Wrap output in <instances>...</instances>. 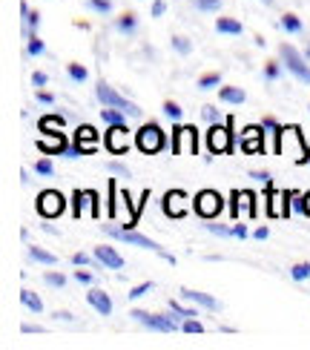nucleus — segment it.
Returning a JSON list of instances; mask_svg holds the SVG:
<instances>
[{"label": "nucleus", "mask_w": 310, "mask_h": 350, "mask_svg": "<svg viewBox=\"0 0 310 350\" xmlns=\"http://www.w3.org/2000/svg\"><path fill=\"white\" fill-rule=\"evenodd\" d=\"M95 95H98V100L103 107H115V109H124L129 118H141V109L132 104V100H127L124 95H118L112 86H107V81H101L98 86H95Z\"/></svg>", "instance_id": "1"}, {"label": "nucleus", "mask_w": 310, "mask_h": 350, "mask_svg": "<svg viewBox=\"0 0 310 350\" xmlns=\"http://www.w3.org/2000/svg\"><path fill=\"white\" fill-rule=\"evenodd\" d=\"M135 144H138V150L146 152V155H155L164 150V129H161L158 124H144L138 133H135Z\"/></svg>", "instance_id": "2"}, {"label": "nucleus", "mask_w": 310, "mask_h": 350, "mask_svg": "<svg viewBox=\"0 0 310 350\" xmlns=\"http://www.w3.org/2000/svg\"><path fill=\"white\" fill-rule=\"evenodd\" d=\"M103 230H107L109 236H115V239L127 241V244H135V247H141V250H153V253H161V256H164L167 261H172V265H175V258H172L170 253H164V250H161V247H158L153 239L141 236V232H135V230H115V227H107V224H103Z\"/></svg>", "instance_id": "3"}, {"label": "nucleus", "mask_w": 310, "mask_h": 350, "mask_svg": "<svg viewBox=\"0 0 310 350\" xmlns=\"http://www.w3.org/2000/svg\"><path fill=\"white\" fill-rule=\"evenodd\" d=\"M129 316H135L141 325H146L150 330H161V333H175L181 325L175 322V313L170 310L167 316H158V313H146V310H132Z\"/></svg>", "instance_id": "4"}, {"label": "nucleus", "mask_w": 310, "mask_h": 350, "mask_svg": "<svg viewBox=\"0 0 310 350\" xmlns=\"http://www.w3.org/2000/svg\"><path fill=\"white\" fill-rule=\"evenodd\" d=\"M193 207L201 218H216L221 210H224V198H221L216 189H201V193L196 196V201H193Z\"/></svg>", "instance_id": "5"}, {"label": "nucleus", "mask_w": 310, "mask_h": 350, "mask_svg": "<svg viewBox=\"0 0 310 350\" xmlns=\"http://www.w3.org/2000/svg\"><path fill=\"white\" fill-rule=\"evenodd\" d=\"M207 147H210L213 155H227L233 150V133H230V121L221 126V124H213V129L207 133Z\"/></svg>", "instance_id": "6"}, {"label": "nucleus", "mask_w": 310, "mask_h": 350, "mask_svg": "<svg viewBox=\"0 0 310 350\" xmlns=\"http://www.w3.org/2000/svg\"><path fill=\"white\" fill-rule=\"evenodd\" d=\"M64 210H66V198L57 193V189H43L38 196V213L43 218H57Z\"/></svg>", "instance_id": "7"}, {"label": "nucleus", "mask_w": 310, "mask_h": 350, "mask_svg": "<svg viewBox=\"0 0 310 350\" xmlns=\"http://www.w3.org/2000/svg\"><path fill=\"white\" fill-rule=\"evenodd\" d=\"M172 152H198V129L196 126H175L172 129Z\"/></svg>", "instance_id": "8"}, {"label": "nucleus", "mask_w": 310, "mask_h": 350, "mask_svg": "<svg viewBox=\"0 0 310 350\" xmlns=\"http://www.w3.org/2000/svg\"><path fill=\"white\" fill-rule=\"evenodd\" d=\"M279 55H282L285 66L293 72V75H296L299 81H307V83H310V66L305 64V57H302L296 49H293L290 43H282V46H279Z\"/></svg>", "instance_id": "9"}, {"label": "nucleus", "mask_w": 310, "mask_h": 350, "mask_svg": "<svg viewBox=\"0 0 310 350\" xmlns=\"http://www.w3.org/2000/svg\"><path fill=\"white\" fill-rule=\"evenodd\" d=\"M287 144H290L293 150H296V161L305 164V161H307V155H305L302 135H299V129H296V126H282V133H279V138H276V152H285Z\"/></svg>", "instance_id": "10"}, {"label": "nucleus", "mask_w": 310, "mask_h": 350, "mask_svg": "<svg viewBox=\"0 0 310 350\" xmlns=\"http://www.w3.org/2000/svg\"><path fill=\"white\" fill-rule=\"evenodd\" d=\"M107 150L121 155L124 150H129V129L124 124H115L109 133H107Z\"/></svg>", "instance_id": "11"}, {"label": "nucleus", "mask_w": 310, "mask_h": 350, "mask_svg": "<svg viewBox=\"0 0 310 350\" xmlns=\"http://www.w3.org/2000/svg\"><path fill=\"white\" fill-rule=\"evenodd\" d=\"M184 198H187V196L181 193V189H175V193H167L164 201H161V204H164V213H167L170 218H181V215L187 213Z\"/></svg>", "instance_id": "12"}, {"label": "nucleus", "mask_w": 310, "mask_h": 350, "mask_svg": "<svg viewBox=\"0 0 310 350\" xmlns=\"http://www.w3.org/2000/svg\"><path fill=\"white\" fill-rule=\"evenodd\" d=\"M95 258L101 261L103 267H109V270H121L124 267V258L118 256L115 247H95Z\"/></svg>", "instance_id": "13"}, {"label": "nucleus", "mask_w": 310, "mask_h": 350, "mask_svg": "<svg viewBox=\"0 0 310 350\" xmlns=\"http://www.w3.org/2000/svg\"><path fill=\"white\" fill-rule=\"evenodd\" d=\"M181 296L187 299V301H193V304H198V308H207V310H218L221 304H218V299H213V296H207V293H198V290H181Z\"/></svg>", "instance_id": "14"}, {"label": "nucleus", "mask_w": 310, "mask_h": 350, "mask_svg": "<svg viewBox=\"0 0 310 350\" xmlns=\"http://www.w3.org/2000/svg\"><path fill=\"white\" fill-rule=\"evenodd\" d=\"M86 301H90L101 316H109L112 313V299L103 293V290H92V293H86Z\"/></svg>", "instance_id": "15"}, {"label": "nucleus", "mask_w": 310, "mask_h": 350, "mask_svg": "<svg viewBox=\"0 0 310 350\" xmlns=\"http://www.w3.org/2000/svg\"><path fill=\"white\" fill-rule=\"evenodd\" d=\"M261 129L259 126H247L244 133H242V147L244 150H250V152H259L261 150Z\"/></svg>", "instance_id": "16"}, {"label": "nucleus", "mask_w": 310, "mask_h": 350, "mask_svg": "<svg viewBox=\"0 0 310 350\" xmlns=\"http://www.w3.org/2000/svg\"><path fill=\"white\" fill-rule=\"evenodd\" d=\"M38 147H40V152H47V155H64L66 152V138L61 133V135H55V141H38Z\"/></svg>", "instance_id": "17"}, {"label": "nucleus", "mask_w": 310, "mask_h": 350, "mask_svg": "<svg viewBox=\"0 0 310 350\" xmlns=\"http://www.w3.org/2000/svg\"><path fill=\"white\" fill-rule=\"evenodd\" d=\"M124 118H127V112H124V109H115V107H103V109H101V121H103V124H109V126L124 124Z\"/></svg>", "instance_id": "18"}, {"label": "nucleus", "mask_w": 310, "mask_h": 350, "mask_svg": "<svg viewBox=\"0 0 310 350\" xmlns=\"http://www.w3.org/2000/svg\"><path fill=\"white\" fill-rule=\"evenodd\" d=\"M95 138H98V133H95L92 126H78V133H75V141L81 144V147L86 144V147H90V150L95 152Z\"/></svg>", "instance_id": "19"}, {"label": "nucleus", "mask_w": 310, "mask_h": 350, "mask_svg": "<svg viewBox=\"0 0 310 350\" xmlns=\"http://www.w3.org/2000/svg\"><path fill=\"white\" fill-rule=\"evenodd\" d=\"M216 29H218V32H224V35H242V23L233 21V18H218Z\"/></svg>", "instance_id": "20"}, {"label": "nucleus", "mask_w": 310, "mask_h": 350, "mask_svg": "<svg viewBox=\"0 0 310 350\" xmlns=\"http://www.w3.org/2000/svg\"><path fill=\"white\" fill-rule=\"evenodd\" d=\"M61 126H64V118H57V115H49V118L40 121V129L47 135H57V133H61Z\"/></svg>", "instance_id": "21"}, {"label": "nucleus", "mask_w": 310, "mask_h": 350, "mask_svg": "<svg viewBox=\"0 0 310 350\" xmlns=\"http://www.w3.org/2000/svg\"><path fill=\"white\" fill-rule=\"evenodd\" d=\"M21 301H23V308H29L32 313H40V310H43V301L32 293V290H23V293H21Z\"/></svg>", "instance_id": "22"}, {"label": "nucleus", "mask_w": 310, "mask_h": 350, "mask_svg": "<svg viewBox=\"0 0 310 350\" xmlns=\"http://www.w3.org/2000/svg\"><path fill=\"white\" fill-rule=\"evenodd\" d=\"M221 100H227V104H244V90L224 86V90H221Z\"/></svg>", "instance_id": "23"}, {"label": "nucleus", "mask_w": 310, "mask_h": 350, "mask_svg": "<svg viewBox=\"0 0 310 350\" xmlns=\"http://www.w3.org/2000/svg\"><path fill=\"white\" fill-rule=\"evenodd\" d=\"M29 256H32L35 261H40V265H57V256L40 250V247H29Z\"/></svg>", "instance_id": "24"}, {"label": "nucleus", "mask_w": 310, "mask_h": 350, "mask_svg": "<svg viewBox=\"0 0 310 350\" xmlns=\"http://www.w3.org/2000/svg\"><path fill=\"white\" fill-rule=\"evenodd\" d=\"M26 40H29V43H26V52H29V55H43V52H47V46H43V40H40L35 32L29 35Z\"/></svg>", "instance_id": "25"}, {"label": "nucleus", "mask_w": 310, "mask_h": 350, "mask_svg": "<svg viewBox=\"0 0 310 350\" xmlns=\"http://www.w3.org/2000/svg\"><path fill=\"white\" fill-rule=\"evenodd\" d=\"M290 275L296 282H305V279H310V265L307 261H302V265H296V267H290Z\"/></svg>", "instance_id": "26"}, {"label": "nucleus", "mask_w": 310, "mask_h": 350, "mask_svg": "<svg viewBox=\"0 0 310 350\" xmlns=\"http://www.w3.org/2000/svg\"><path fill=\"white\" fill-rule=\"evenodd\" d=\"M282 29H287V32H302V21L296 18V14H285V18H282Z\"/></svg>", "instance_id": "27"}, {"label": "nucleus", "mask_w": 310, "mask_h": 350, "mask_svg": "<svg viewBox=\"0 0 310 350\" xmlns=\"http://www.w3.org/2000/svg\"><path fill=\"white\" fill-rule=\"evenodd\" d=\"M170 310H172L175 316H179V319H196V316H198L196 310H190V308H181L179 301H170Z\"/></svg>", "instance_id": "28"}, {"label": "nucleus", "mask_w": 310, "mask_h": 350, "mask_svg": "<svg viewBox=\"0 0 310 350\" xmlns=\"http://www.w3.org/2000/svg\"><path fill=\"white\" fill-rule=\"evenodd\" d=\"M218 83H221V75L210 72V75H204V78L198 81V90H213V86H218Z\"/></svg>", "instance_id": "29"}, {"label": "nucleus", "mask_w": 310, "mask_h": 350, "mask_svg": "<svg viewBox=\"0 0 310 350\" xmlns=\"http://www.w3.org/2000/svg\"><path fill=\"white\" fill-rule=\"evenodd\" d=\"M181 112H184V109L175 104V100H167V104H164V115H167V118H172V121H179Z\"/></svg>", "instance_id": "30"}, {"label": "nucleus", "mask_w": 310, "mask_h": 350, "mask_svg": "<svg viewBox=\"0 0 310 350\" xmlns=\"http://www.w3.org/2000/svg\"><path fill=\"white\" fill-rule=\"evenodd\" d=\"M239 201H242V210H244L247 215L256 213V207H253V193H239Z\"/></svg>", "instance_id": "31"}, {"label": "nucleus", "mask_w": 310, "mask_h": 350, "mask_svg": "<svg viewBox=\"0 0 310 350\" xmlns=\"http://www.w3.org/2000/svg\"><path fill=\"white\" fill-rule=\"evenodd\" d=\"M86 75H90V72H86L81 64H69V78L72 81H86Z\"/></svg>", "instance_id": "32"}, {"label": "nucleus", "mask_w": 310, "mask_h": 350, "mask_svg": "<svg viewBox=\"0 0 310 350\" xmlns=\"http://www.w3.org/2000/svg\"><path fill=\"white\" fill-rule=\"evenodd\" d=\"M64 155H66V158H81V155H92V150H90V147H81V144H75V147H66Z\"/></svg>", "instance_id": "33"}, {"label": "nucleus", "mask_w": 310, "mask_h": 350, "mask_svg": "<svg viewBox=\"0 0 310 350\" xmlns=\"http://www.w3.org/2000/svg\"><path fill=\"white\" fill-rule=\"evenodd\" d=\"M153 290V282H144V284H138V287H132L129 290V299H141V296H146Z\"/></svg>", "instance_id": "34"}, {"label": "nucleus", "mask_w": 310, "mask_h": 350, "mask_svg": "<svg viewBox=\"0 0 310 350\" xmlns=\"http://www.w3.org/2000/svg\"><path fill=\"white\" fill-rule=\"evenodd\" d=\"M118 26L124 29V32H132V29L138 26V21H135V14H121V21H118Z\"/></svg>", "instance_id": "35"}, {"label": "nucleus", "mask_w": 310, "mask_h": 350, "mask_svg": "<svg viewBox=\"0 0 310 350\" xmlns=\"http://www.w3.org/2000/svg\"><path fill=\"white\" fill-rule=\"evenodd\" d=\"M172 46L179 49L181 55H190V52H193V43H190L187 38H172Z\"/></svg>", "instance_id": "36"}, {"label": "nucleus", "mask_w": 310, "mask_h": 350, "mask_svg": "<svg viewBox=\"0 0 310 350\" xmlns=\"http://www.w3.org/2000/svg\"><path fill=\"white\" fill-rule=\"evenodd\" d=\"M35 172H38V175H52V172H55V167H52L49 158H40V161L35 164Z\"/></svg>", "instance_id": "37"}, {"label": "nucleus", "mask_w": 310, "mask_h": 350, "mask_svg": "<svg viewBox=\"0 0 310 350\" xmlns=\"http://www.w3.org/2000/svg\"><path fill=\"white\" fill-rule=\"evenodd\" d=\"M181 330H184V333H201V330H204V325H201V322H196V319H184Z\"/></svg>", "instance_id": "38"}, {"label": "nucleus", "mask_w": 310, "mask_h": 350, "mask_svg": "<svg viewBox=\"0 0 310 350\" xmlns=\"http://www.w3.org/2000/svg\"><path fill=\"white\" fill-rule=\"evenodd\" d=\"M47 284H52V287H64L66 279H64L61 273H47Z\"/></svg>", "instance_id": "39"}, {"label": "nucleus", "mask_w": 310, "mask_h": 350, "mask_svg": "<svg viewBox=\"0 0 310 350\" xmlns=\"http://www.w3.org/2000/svg\"><path fill=\"white\" fill-rule=\"evenodd\" d=\"M210 232H218V236H233V227H224V224H207Z\"/></svg>", "instance_id": "40"}, {"label": "nucleus", "mask_w": 310, "mask_h": 350, "mask_svg": "<svg viewBox=\"0 0 310 350\" xmlns=\"http://www.w3.org/2000/svg\"><path fill=\"white\" fill-rule=\"evenodd\" d=\"M72 265H78V267H90V265H92V258H90V256H83V253H75V256H72Z\"/></svg>", "instance_id": "41"}, {"label": "nucleus", "mask_w": 310, "mask_h": 350, "mask_svg": "<svg viewBox=\"0 0 310 350\" xmlns=\"http://www.w3.org/2000/svg\"><path fill=\"white\" fill-rule=\"evenodd\" d=\"M196 3H198V9H204V12H213V9L221 6V0H196Z\"/></svg>", "instance_id": "42"}, {"label": "nucleus", "mask_w": 310, "mask_h": 350, "mask_svg": "<svg viewBox=\"0 0 310 350\" xmlns=\"http://www.w3.org/2000/svg\"><path fill=\"white\" fill-rule=\"evenodd\" d=\"M204 118H207V121H213V124H218V121H221V112L213 109V107H204Z\"/></svg>", "instance_id": "43"}, {"label": "nucleus", "mask_w": 310, "mask_h": 350, "mask_svg": "<svg viewBox=\"0 0 310 350\" xmlns=\"http://www.w3.org/2000/svg\"><path fill=\"white\" fill-rule=\"evenodd\" d=\"M107 170H109V172H115V175H129V170H127L124 164H118V161H109V164H107Z\"/></svg>", "instance_id": "44"}, {"label": "nucleus", "mask_w": 310, "mask_h": 350, "mask_svg": "<svg viewBox=\"0 0 310 350\" xmlns=\"http://www.w3.org/2000/svg\"><path fill=\"white\" fill-rule=\"evenodd\" d=\"M75 279H78L81 284H90V282H92V273H83V270H75Z\"/></svg>", "instance_id": "45"}, {"label": "nucleus", "mask_w": 310, "mask_h": 350, "mask_svg": "<svg viewBox=\"0 0 310 350\" xmlns=\"http://www.w3.org/2000/svg\"><path fill=\"white\" fill-rule=\"evenodd\" d=\"M92 6H95L98 12H109V9H112L109 0H92Z\"/></svg>", "instance_id": "46"}, {"label": "nucleus", "mask_w": 310, "mask_h": 350, "mask_svg": "<svg viewBox=\"0 0 310 350\" xmlns=\"http://www.w3.org/2000/svg\"><path fill=\"white\" fill-rule=\"evenodd\" d=\"M164 12H167V3H164V0H155V3H153V14L158 18V14H164Z\"/></svg>", "instance_id": "47"}, {"label": "nucleus", "mask_w": 310, "mask_h": 350, "mask_svg": "<svg viewBox=\"0 0 310 350\" xmlns=\"http://www.w3.org/2000/svg\"><path fill=\"white\" fill-rule=\"evenodd\" d=\"M250 178H256V181H261V184H270V172H253Z\"/></svg>", "instance_id": "48"}, {"label": "nucleus", "mask_w": 310, "mask_h": 350, "mask_svg": "<svg viewBox=\"0 0 310 350\" xmlns=\"http://www.w3.org/2000/svg\"><path fill=\"white\" fill-rule=\"evenodd\" d=\"M47 81H49V78H47V75H43V72H35V75H32V83H35V86H43V83H47Z\"/></svg>", "instance_id": "49"}, {"label": "nucleus", "mask_w": 310, "mask_h": 350, "mask_svg": "<svg viewBox=\"0 0 310 350\" xmlns=\"http://www.w3.org/2000/svg\"><path fill=\"white\" fill-rule=\"evenodd\" d=\"M233 236H239V239H247V227H244V224H235V227H233Z\"/></svg>", "instance_id": "50"}, {"label": "nucleus", "mask_w": 310, "mask_h": 350, "mask_svg": "<svg viewBox=\"0 0 310 350\" xmlns=\"http://www.w3.org/2000/svg\"><path fill=\"white\" fill-rule=\"evenodd\" d=\"M264 75H268V78H279V66H276V64H268V69H264Z\"/></svg>", "instance_id": "51"}, {"label": "nucleus", "mask_w": 310, "mask_h": 350, "mask_svg": "<svg viewBox=\"0 0 310 350\" xmlns=\"http://www.w3.org/2000/svg\"><path fill=\"white\" fill-rule=\"evenodd\" d=\"M268 236H270V230H268V227H259V230H256V239H259V241H264Z\"/></svg>", "instance_id": "52"}, {"label": "nucleus", "mask_w": 310, "mask_h": 350, "mask_svg": "<svg viewBox=\"0 0 310 350\" xmlns=\"http://www.w3.org/2000/svg\"><path fill=\"white\" fill-rule=\"evenodd\" d=\"M38 100H40V104H52V100H55V98H52L49 92H38Z\"/></svg>", "instance_id": "53"}, {"label": "nucleus", "mask_w": 310, "mask_h": 350, "mask_svg": "<svg viewBox=\"0 0 310 350\" xmlns=\"http://www.w3.org/2000/svg\"><path fill=\"white\" fill-rule=\"evenodd\" d=\"M305 215H307V218H310V193H307V196H305Z\"/></svg>", "instance_id": "54"}, {"label": "nucleus", "mask_w": 310, "mask_h": 350, "mask_svg": "<svg viewBox=\"0 0 310 350\" xmlns=\"http://www.w3.org/2000/svg\"><path fill=\"white\" fill-rule=\"evenodd\" d=\"M305 55H307V57H310V43H307V49H305Z\"/></svg>", "instance_id": "55"}, {"label": "nucleus", "mask_w": 310, "mask_h": 350, "mask_svg": "<svg viewBox=\"0 0 310 350\" xmlns=\"http://www.w3.org/2000/svg\"><path fill=\"white\" fill-rule=\"evenodd\" d=\"M264 3H268V6H270V3H273V0H264Z\"/></svg>", "instance_id": "56"}]
</instances>
